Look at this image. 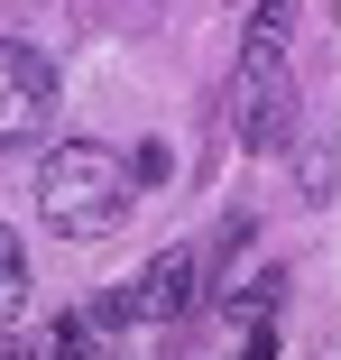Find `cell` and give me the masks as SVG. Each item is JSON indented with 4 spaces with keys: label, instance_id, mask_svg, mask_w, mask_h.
I'll return each instance as SVG.
<instances>
[{
    "label": "cell",
    "instance_id": "3957f363",
    "mask_svg": "<svg viewBox=\"0 0 341 360\" xmlns=\"http://www.w3.org/2000/svg\"><path fill=\"white\" fill-rule=\"evenodd\" d=\"M55 120V65L19 37H0V148H28Z\"/></svg>",
    "mask_w": 341,
    "mask_h": 360
},
{
    "label": "cell",
    "instance_id": "ba28073f",
    "mask_svg": "<svg viewBox=\"0 0 341 360\" xmlns=\"http://www.w3.org/2000/svg\"><path fill=\"white\" fill-rule=\"evenodd\" d=\"M166 176H175L166 139H139V148H129V185H166Z\"/></svg>",
    "mask_w": 341,
    "mask_h": 360
},
{
    "label": "cell",
    "instance_id": "7a4b0ae2",
    "mask_svg": "<svg viewBox=\"0 0 341 360\" xmlns=\"http://www.w3.org/2000/svg\"><path fill=\"white\" fill-rule=\"evenodd\" d=\"M222 111L240 129V148H258V158L295 148V84H286V46L277 37H240V65H231Z\"/></svg>",
    "mask_w": 341,
    "mask_h": 360
},
{
    "label": "cell",
    "instance_id": "5b68a950",
    "mask_svg": "<svg viewBox=\"0 0 341 360\" xmlns=\"http://www.w3.org/2000/svg\"><path fill=\"white\" fill-rule=\"evenodd\" d=\"M213 305H222L231 323H277V305H286V268H258V277H240V286H213Z\"/></svg>",
    "mask_w": 341,
    "mask_h": 360
},
{
    "label": "cell",
    "instance_id": "8992f818",
    "mask_svg": "<svg viewBox=\"0 0 341 360\" xmlns=\"http://www.w3.org/2000/svg\"><path fill=\"white\" fill-rule=\"evenodd\" d=\"M74 19L102 28V37H148L166 19V0H74Z\"/></svg>",
    "mask_w": 341,
    "mask_h": 360
},
{
    "label": "cell",
    "instance_id": "277c9868",
    "mask_svg": "<svg viewBox=\"0 0 341 360\" xmlns=\"http://www.w3.org/2000/svg\"><path fill=\"white\" fill-rule=\"evenodd\" d=\"M203 305V250H166L139 286H129V296H120V314L129 323H185Z\"/></svg>",
    "mask_w": 341,
    "mask_h": 360
},
{
    "label": "cell",
    "instance_id": "6da1fadb",
    "mask_svg": "<svg viewBox=\"0 0 341 360\" xmlns=\"http://www.w3.org/2000/svg\"><path fill=\"white\" fill-rule=\"evenodd\" d=\"M37 212L65 240H111L129 222V167L93 139H55L46 167H37Z\"/></svg>",
    "mask_w": 341,
    "mask_h": 360
},
{
    "label": "cell",
    "instance_id": "52a82bcc",
    "mask_svg": "<svg viewBox=\"0 0 341 360\" xmlns=\"http://www.w3.org/2000/svg\"><path fill=\"white\" fill-rule=\"evenodd\" d=\"M19 305H28V250H19L10 222H0V323H10Z\"/></svg>",
    "mask_w": 341,
    "mask_h": 360
},
{
    "label": "cell",
    "instance_id": "9c48e42d",
    "mask_svg": "<svg viewBox=\"0 0 341 360\" xmlns=\"http://www.w3.org/2000/svg\"><path fill=\"white\" fill-rule=\"evenodd\" d=\"M305 203H332V148H305Z\"/></svg>",
    "mask_w": 341,
    "mask_h": 360
}]
</instances>
